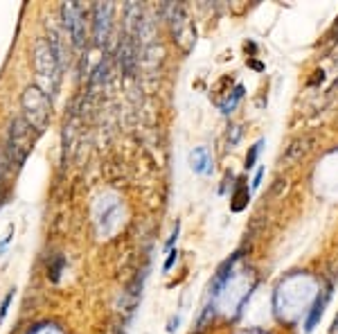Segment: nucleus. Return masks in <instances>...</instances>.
<instances>
[{
    "mask_svg": "<svg viewBox=\"0 0 338 334\" xmlns=\"http://www.w3.org/2000/svg\"><path fill=\"white\" fill-rule=\"evenodd\" d=\"M34 70H36L38 84L36 86L48 95L50 99L56 95L59 86H61V63L54 56L52 48H50L48 38H38L36 45H34Z\"/></svg>",
    "mask_w": 338,
    "mask_h": 334,
    "instance_id": "1",
    "label": "nucleus"
},
{
    "mask_svg": "<svg viewBox=\"0 0 338 334\" xmlns=\"http://www.w3.org/2000/svg\"><path fill=\"white\" fill-rule=\"evenodd\" d=\"M36 131L32 129L30 124L25 122L23 115L18 118H14L12 124H9V133H7V140L5 145V151H7V158L12 163V169L14 172H18L23 163L27 161V156H30L32 147L36 143Z\"/></svg>",
    "mask_w": 338,
    "mask_h": 334,
    "instance_id": "2",
    "label": "nucleus"
},
{
    "mask_svg": "<svg viewBox=\"0 0 338 334\" xmlns=\"http://www.w3.org/2000/svg\"><path fill=\"white\" fill-rule=\"evenodd\" d=\"M20 104L25 122L41 136L50 124V97L38 86H27L20 97Z\"/></svg>",
    "mask_w": 338,
    "mask_h": 334,
    "instance_id": "3",
    "label": "nucleus"
},
{
    "mask_svg": "<svg viewBox=\"0 0 338 334\" xmlns=\"http://www.w3.org/2000/svg\"><path fill=\"white\" fill-rule=\"evenodd\" d=\"M61 19L70 38H72V45L84 48L86 45V14H84V7L79 2H66L61 7Z\"/></svg>",
    "mask_w": 338,
    "mask_h": 334,
    "instance_id": "4",
    "label": "nucleus"
},
{
    "mask_svg": "<svg viewBox=\"0 0 338 334\" xmlns=\"http://www.w3.org/2000/svg\"><path fill=\"white\" fill-rule=\"evenodd\" d=\"M111 16H113V5L108 2H97L92 9V27H95V43L104 45L111 34Z\"/></svg>",
    "mask_w": 338,
    "mask_h": 334,
    "instance_id": "5",
    "label": "nucleus"
},
{
    "mask_svg": "<svg viewBox=\"0 0 338 334\" xmlns=\"http://www.w3.org/2000/svg\"><path fill=\"white\" fill-rule=\"evenodd\" d=\"M237 260H239V253H234L230 260H226L221 266H219V271H216L214 280H212V285H210V294H212L214 298L221 294V289L226 287L228 280H230V276H232V266H234V262Z\"/></svg>",
    "mask_w": 338,
    "mask_h": 334,
    "instance_id": "6",
    "label": "nucleus"
},
{
    "mask_svg": "<svg viewBox=\"0 0 338 334\" xmlns=\"http://www.w3.org/2000/svg\"><path fill=\"white\" fill-rule=\"evenodd\" d=\"M329 296H332V287H327V289L322 291V296H318L314 300L311 312H309L307 321H304V330H307V332H311V330L318 325V321H320V316H322V312H325V305H327V300H329Z\"/></svg>",
    "mask_w": 338,
    "mask_h": 334,
    "instance_id": "7",
    "label": "nucleus"
},
{
    "mask_svg": "<svg viewBox=\"0 0 338 334\" xmlns=\"http://www.w3.org/2000/svg\"><path fill=\"white\" fill-rule=\"evenodd\" d=\"M210 163H212V158H210L208 149L205 147H198L194 154H192V169L198 174H208L210 172Z\"/></svg>",
    "mask_w": 338,
    "mask_h": 334,
    "instance_id": "8",
    "label": "nucleus"
},
{
    "mask_svg": "<svg viewBox=\"0 0 338 334\" xmlns=\"http://www.w3.org/2000/svg\"><path fill=\"white\" fill-rule=\"evenodd\" d=\"M248 201H250V192H248L246 186H241V183H239L237 190H234V194H232V204H230L232 212H241L248 205Z\"/></svg>",
    "mask_w": 338,
    "mask_h": 334,
    "instance_id": "9",
    "label": "nucleus"
},
{
    "mask_svg": "<svg viewBox=\"0 0 338 334\" xmlns=\"http://www.w3.org/2000/svg\"><path fill=\"white\" fill-rule=\"evenodd\" d=\"M309 145H311V138H298L291 143V147L286 149V158L293 161V158H300L302 154H307L309 151Z\"/></svg>",
    "mask_w": 338,
    "mask_h": 334,
    "instance_id": "10",
    "label": "nucleus"
},
{
    "mask_svg": "<svg viewBox=\"0 0 338 334\" xmlns=\"http://www.w3.org/2000/svg\"><path fill=\"white\" fill-rule=\"evenodd\" d=\"M241 97H244V86H237V88H234V93H232V97H228V102H223V104H221V111L228 115V113L237 106V102H239Z\"/></svg>",
    "mask_w": 338,
    "mask_h": 334,
    "instance_id": "11",
    "label": "nucleus"
},
{
    "mask_svg": "<svg viewBox=\"0 0 338 334\" xmlns=\"http://www.w3.org/2000/svg\"><path fill=\"white\" fill-rule=\"evenodd\" d=\"M61 269H63V258H61V255H56L54 262H52V266H50V273H48L52 282H56V280H59V276H61Z\"/></svg>",
    "mask_w": 338,
    "mask_h": 334,
    "instance_id": "12",
    "label": "nucleus"
},
{
    "mask_svg": "<svg viewBox=\"0 0 338 334\" xmlns=\"http://www.w3.org/2000/svg\"><path fill=\"white\" fill-rule=\"evenodd\" d=\"M259 149H262V140L252 145L250 151H248V156H246V169H250V167L255 165V161H257V156H259Z\"/></svg>",
    "mask_w": 338,
    "mask_h": 334,
    "instance_id": "13",
    "label": "nucleus"
},
{
    "mask_svg": "<svg viewBox=\"0 0 338 334\" xmlns=\"http://www.w3.org/2000/svg\"><path fill=\"white\" fill-rule=\"evenodd\" d=\"M12 298H14V289L9 291L5 296V300H2V305H0V323L5 321V316H7V312H9V305H12Z\"/></svg>",
    "mask_w": 338,
    "mask_h": 334,
    "instance_id": "14",
    "label": "nucleus"
},
{
    "mask_svg": "<svg viewBox=\"0 0 338 334\" xmlns=\"http://www.w3.org/2000/svg\"><path fill=\"white\" fill-rule=\"evenodd\" d=\"M176 260H178V251H169V258H167V262H165V271H169Z\"/></svg>",
    "mask_w": 338,
    "mask_h": 334,
    "instance_id": "15",
    "label": "nucleus"
},
{
    "mask_svg": "<svg viewBox=\"0 0 338 334\" xmlns=\"http://www.w3.org/2000/svg\"><path fill=\"white\" fill-rule=\"evenodd\" d=\"M178 230H180V223H176V226H174L172 237H169V241H167V248H172V246H174V241L178 240Z\"/></svg>",
    "mask_w": 338,
    "mask_h": 334,
    "instance_id": "16",
    "label": "nucleus"
},
{
    "mask_svg": "<svg viewBox=\"0 0 338 334\" xmlns=\"http://www.w3.org/2000/svg\"><path fill=\"white\" fill-rule=\"evenodd\" d=\"M262 174H264V169H257V174H255V181H252V190H257V187L262 186Z\"/></svg>",
    "mask_w": 338,
    "mask_h": 334,
    "instance_id": "17",
    "label": "nucleus"
}]
</instances>
